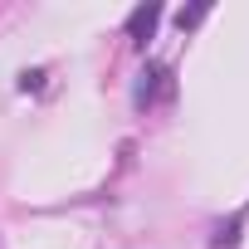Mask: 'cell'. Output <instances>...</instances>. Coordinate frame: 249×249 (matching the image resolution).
I'll use <instances>...</instances> for the list:
<instances>
[{
  "label": "cell",
  "mask_w": 249,
  "mask_h": 249,
  "mask_svg": "<svg viewBox=\"0 0 249 249\" xmlns=\"http://www.w3.org/2000/svg\"><path fill=\"white\" fill-rule=\"evenodd\" d=\"M157 20H161V5H137V10H132V20H127L132 44H147V39L157 35Z\"/></svg>",
  "instance_id": "6da1fadb"
},
{
  "label": "cell",
  "mask_w": 249,
  "mask_h": 249,
  "mask_svg": "<svg viewBox=\"0 0 249 249\" xmlns=\"http://www.w3.org/2000/svg\"><path fill=\"white\" fill-rule=\"evenodd\" d=\"M161 88H171V83H166V69H147V73H142V83H137V103L147 107Z\"/></svg>",
  "instance_id": "7a4b0ae2"
},
{
  "label": "cell",
  "mask_w": 249,
  "mask_h": 249,
  "mask_svg": "<svg viewBox=\"0 0 249 249\" xmlns=\"http://www.w3.org/2000/svg\"><path fill=\"white\" fill-rule=\"evenodd\" d=\"M200 20H205V5H191V10H181V15H176V25H181V30H191V25H200Z\"/></svg>",
  "instance_id": "3957f363"
}]
</instances>
